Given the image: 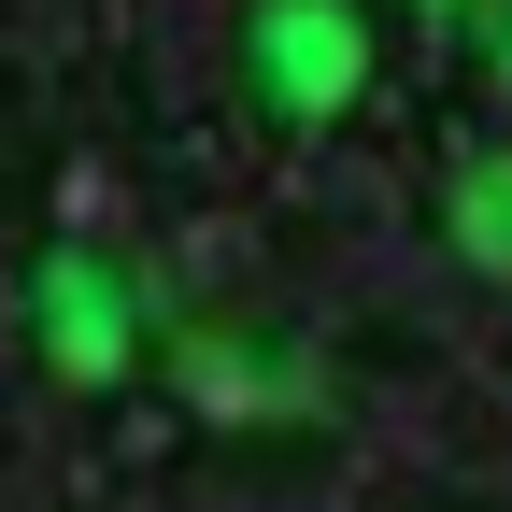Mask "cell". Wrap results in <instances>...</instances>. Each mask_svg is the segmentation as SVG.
<instances>
[{"instance_id": "cell-2", "label": "cell", "mask_w": 512, "mask_h": 512, "mask_svg": "<svg viewBox=\"0 0 512 512\" xmlns=\"http://www.w3.org/2000/svg\"><path fill=\"white\" fill-rule=\"evenodd\" d=\"M43 313H57V356H72V370H114V356H128V328H114V299H86V256H57V285H43Z\"/></svg>"}, {"instance_id": "cell-3", "label": "cell", "mask_w": 512, "mask_h": 512, "mask_svg": "<svg viewBox=\"0 0 512 512\" xmlns=\"http://www.w3.org/2000/svg\"><path fill=\"white\" fill-rule=\"evenodd\" d=\"M470 256H484V271H512V171L470 185Z\"/></svg>"}, {"instance_id": "cell-1", "label": "cell", "mask_w": 512, "mask_h": 512, "mask_svg": "<svg viewBox=\"0 0 512 512\" xmlns=\"http://www.w3.org/2000/svg\"><path fill=\"white\" fill-rule=\"evenodd\" d=\"M256 72H271L285 114H328L356 86V15L342 0H271V43H256Z\"/></svg>"}]
</instances>
